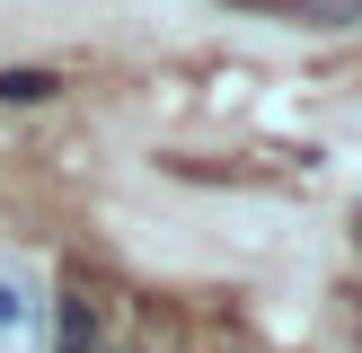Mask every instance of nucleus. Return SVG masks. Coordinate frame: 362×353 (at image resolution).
I'll list each match as a JSON object with an SVG mask.
<instances>
[{
	"label": "nucleus",
	"mask_w": 362,
	"mask_h": 353,
	"mask_svg": "<svg viewBox=\"0 0 362 353\" xmlns=\"http://www.w3.org/2000/svg\"><path fill=\"white\" fill-rule=\"evenodd\" d=\"M98 335H106V318H98V300H88V292L45 300V345H62V353H98Z\"/></svg>",
	"instance_id": "2"
},
{
	"label": "nucleus",
	"mask_w": 362,
	"mask_h": 353,
	"mask_svg": "<svg viewBox=\"0 0 362 353\" xmlns=\"http://www.w3.org/2000/svg\"><path fill=\"white\" fill-rule=\"evenodd\" d=\"M0 353H45V282L27 256H0Z\"/></svg>",
	"instance_id": "1"
},
{
	"label": "nucleus",
	"mask_w": 362,
	"mask_h": 353,
	"mask_svg": "<svg viewBox=\"0 0 362 353\" xmlns=\"http://www.w3.org/2000/svg\"><path fill=\"white\" fill-rule=\"evenodd\" d=\"M53 88H62V80H53V71H35V62H27V71H0V106H45Z\"/></svg>",
	"instance_id": "3"
},
{
	"label": "nucleus",
	"mask_w": 362,
	"mask_h": 353,
	"mask_svg": "<svg viewBox=\"0 0 362 353\" xmlns=\"http://www.w3.org/2000/svg\"><path fill=\"white\" fill-rule=\"evenodd\" d=\"M354 239H362V212H354Z\"/></svg>",
	"instance_id": "4"
}]
</instances>
